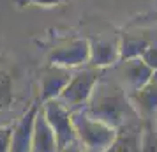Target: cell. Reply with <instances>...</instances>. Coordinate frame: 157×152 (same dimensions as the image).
I'll use <instances>...</instances> for the list:
<instances>
[{
	"label": "cell",
	"mask_w": 157,
	"mask_h": 152,
	"mask_svg": "<svg viewBox=\"0 0 157 152\" xmlns=\"http://www.w3.org/2000/svg\"><path fill=\"white\" fill-rule=\"evenodd\" d=\"M83 110L90 117L111 126L115 129H118L124 124L141 120L127 90L120 85V81L104 78V72L94 88L90 101L86 103Z\"/></svg>",
	"instance_id": "1"
},
{
	"label": "cell",
	"mask_w": 157,
	"mask_h": 152,
	"mask_svg": "<svg viewBox=\"0 0 157 152\" xmlns=\"http://www.w3.org/2000/svg\"><path fill=\"white\" fill-rule=\"evenodd\" d=\"M72 120L76 136L86 152H106L117 136L115 127L90 117L85 110L72 111Z\"/></svg>",
	"instance_id": "2"
},
{
	"label": "cell",
	"mask_w": 157,
	"mask_h": 152,
	"mask_svg": "<svg viewBox=\"0 0 157 152\" xmlns=\"http://www.w3.org/2000/svg\"><path fill=\"white\" fill-rule=\"evenodd\" d=\"M102 72H104V69H97V67H92V65H86V67H81L78 71H74L65 90L62 92V95L58 99L71 111L83 110L86 106V103L90 101L94 88L99 83Z\"/></svg>",
	"instance_id": "3"
},
{
	"label": "cell",
	"mask_w": 157,
	"mask_h": 152,
	"mask_svg": "<svg viewBox=\"0 0 157 152\" xmlns=\"http://www.w3.org/2000/svg\"><path fill=\"white\" fill-rule=\"evenodd\" d=\"M90 62V41L86 37H74L67 43L53 48L48 55V65L64 69H81Z\"/></svg>",
	"instance_id": "4"
},
{
	"label": "cell",
	"mask_w": 157,
	"mask_h": 152,
	"mask_svg": "<svg viewBox=\"0 0 157 152\" xmlns=\"http://www.w3.org/2000/svg\"><path fill=\"white\" fill-rule=\"evenodd\" d=\"M41 110H43L46 120L50 122L53 127L55 134L58 140V147L64 149L69 143L76 142V129H74V120H72V111L60 99H51V101L41 103Z\"/></svg>",
	"instance_id": "5"
},
{
	"label": "cell",
	"mask_w": 157,
	"mask_h": 152,
	"mask_svg": "<svg viewBox=\"0 0 157 152\" xmlns=\"http://www.w3.org/2000/svg\"><path fill=\"white\" fill-rule=\"evenodd\" d=\"M115 67H117V71H118L120 85L127 90V94L140 90V88L154 76V71L147 65V62H145L141 57L122 60V62H118Z\"/></svg>",
	"instance_id": "6"
},
{
	"label": "cell",
	"mask_w": 157,
	"mask_h": 152,
	"mask_svg": "<svg viewBox=\"0 0 157 152\" xmlns=\"http://www.w3.org/2000/svg\"><path fill=\"white\" fill-rule=\"evenodd\" d=\"M90 41V62L88 65L97 69L113 67L120 62V37H97Z\"/></svg>",
	"instance_id": "7"
},
{
	"label": "cell",
	"mask_w": 157,
	"mask_h": 152,
	"mask_svg": "<svg viewBox=\"0 0 157 152\" xmlns=\"http://www.w3.org/2000/svg\"><path fill=\"white\" fill-rule=\"evenodd\" d=\"M138 115L143 122L154 124L157 120V72L140 90L129 94Z\"/></svg>",
	"instance_id": "8"
},
{
	"label": "cell",
	"mask_w": 157,
	"mask_h": 152,
	"mask_svg": "<svg viewBox=\"0 0 157 152\" xmlns=\"http://www.w3.org/2000/svg\"><path fill=\"white\" fill-rule=\"evenodd\" d=\"M71 76H72L71 69H64V67H57V65H48V69L43 72V76L39 80L41 103L58 99L62 95V92L65 90Z\"/></svg>",
	"instance_id": "9"
},
{
	"label": "cell",
	"mask_w": 157,
	"mask_h": 152,
	"mask_svg": "<svg viewBox=\"0 0 157 152\" xmlns=\"http://www.w3.org/2000/svg\"><path fill=\"white\" fill-rule=\"evenodd\" d=\"M41 104H32L21 119L13 126L11 136V150L9 152H32V136H34V122Z\"/></svg>",
	"instance_id": "10"
},
{
	"label": "cell",
	"mask_w": 157,
	"mask_h": 152,
	"mask_svg": "<svg viewBox=\"0 0 157 152\" xmlns=\"http://www.w3.org/2000/svg\"><path fill=\"white\" fill-rule=\"evenodd\" d=\"M143 120L124 124L117 129L113 143L109 145L106 152H140L141 147V134H143Z\"/></svg>",
	"instance_id": "11"
},
{
	"label": "cell",
	"mask_w": 157,
	"mask_h": 152,
	"mask_svg": "<svg viewBox=\"0 0 157 152\" xmlns=\"http://www.w3.org/2000/svg\"><path fill=\"white\" fill-rule=\"evenodd\" d=\"M32 152H60L58 140L53 127L46 120L43 110L39 106V111L34 122V136H32Z\"/></svg>",
	"instance_id": "12"
},
{
	"label": "cell",
	"mask_w": 157,
	"mask_h": 152,
	"mask_svg": "<svg viewBox=\"0 0 157 152\" xmlns=\"http://www.w3.org/2000/svg\"><path fill=\"white\" fill-rule=\"evenodd\" d=\"M154 39L155 37L147 36V34H124V36H120V62L141 57Z\"/></svg>",
	"instance_id": "13"
},
{
	"label": "cell",
	"mask_w": 157,
	"mask_h": 152,
	"mask_svg": "<svg viewBox=\"0 0 157 152\" xmlns=\"http://www.w3.org/2000/svg\"><path fill=\"white\" fill-rule=\"evenodd\" d=\"M140 152H157V129L154 127V124H148V122L143 124Z\"/></svg>",
	"instance_id": "14"
},
{
	"label": "cell",
	"mask_w": 157,
	"mask_h": 152,
	"mask_svg": "<svg viewBox=\"0 0 157 152\" xmlns=\"http://www.w3.org/2000/svg\"><path fill=\"white\" fill-rule=\"evenodd\" d=\"M13 101V81L6 71H0V110L7 108Z\"/></svg>",
	"instance_id": "15"
},
{
	"label": "cell",
	"mask_w": 157,
	"mask_h": 152,
	"mask_svg": "<svg viewBox=\"0 0 157 152\" xmlns=\"http://www.w3.org/2000/svg\"><path fill=\"white\" fill-rule=\"evenodd\" d=\"M141 58L147 62V65H148L152 71L157 72V37L150 43V46L145 50V53L141 55Z\"/></svg>",
	"instance_id": "16"
},
{
	"label": "cell",
	"mask_w": 157,
	"mask_h": 152,
	"mask_svg": "<svg viewBox=\"0 0 157 152\" xmlns=\"http://www.w3.org/2000/svg\"><path fill=\"white\" fill-rule=\"evenodd\" d=\"M11 136H13V126L0 127V152L11 150Z\"/></svg>",
	"instance_id": "17"
},
{
	"label": "cell",
	"mask_w": 157,
	"mask_h": 152,
	"mask_svg": "<svg viewBox=\"0 0 157 152\" xmlns=\"http://www.w3.org/2000/svg\"><path fill=\"white\" fill-rule=\"evenodd\" d=\"M60 152H86L85 147L79 143V140H76V142H72V143H69L67 147H64V149H60Z\"/></svg>",
	"instance_id": "18"
},
{
	"label": "cell",
	"mask_w": 157,
	"mask_h": 152,
	"mask_svg": "<svg viewBox=\"0 0 157 152\" xmlns=\"http://www.w3.org/2000/svg\"><path fill=\"white\" fill-rule=\"evenodd\" d=\"M29 2L39 7H51V6H58L62 0H29Z\"/></svg>",
	"instance_id": "19"
},
{
	"label": "cell",
	"mask_w": 157,
	"mask_h": 152,
	"mask_svg": "<svg viewBox=\"0 0 157 152\" xmlns=\"http://www.w3.org/2000/svg\"><path fill=\"white\" fill-rule=\"evenodd\" d=\"M155 129H157V120H155Z\"/></svg>",
	"instance_id": "20"
},
{
	"label": "cell",
	"mask_w": 157,
	"mask_h": 152,
	"mask_svg": "<svg viewBox=\"0 0 157 152\" xmlns=\"http://www.w3.org/2000/svg\"><path fill=\"white\" fill-rule=\"evenodd\" d=\"M25 2H29V0H25Z\"/></svg>",
	"instance_id": "21"
}]
</instances>
